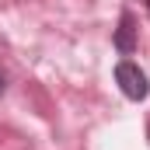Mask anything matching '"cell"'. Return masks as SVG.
Listing matches in <instances>:
<instances>
[{
  "mask_svg": "<svg viewBox=\"0 0 150 150\" xmlns=\"http://www.w3.org/2000/svg\"><path fill=\"white\" fill-rule=\"evenodd\" d=\"M115 84H119V91H122L129 101H143V98L150 94V80H147V74H143L133 59L115 63Z\"/></svg>",
  "mask_w": 150,
  "mask_h": 150,
  "instance_id": "obj_1",
  "label": "cell"
},
{
  "mask_svg": "<svg viewBox=\"0 0 150 150\" xmlns=\"http://www.w3.org/2000/svg\"><path fill=\"white\" fill-rule=\"evenodd\" d=\"M112 45L122 56H133L136 52V18H133V11H122L119 28H115V35H112Z\"/></svg>",
  "mask_w": 150,
  "mask_h": 150,
  "instance_id": "obj_2",
  "label": "cell"
},
{
  "mask_svg": "<svg viewBox=\"0 0 150 150\" xmlns=\"http://www.w3.org/2000/svg\"><path fill=\"white\" fill-rule=\"evenodd\" d=\"M143 7H147V14H150V0H147V4H143Z\"/></svg>",
  "mask_w": 150,
  "mask_h": 150,
  "instance_id": "obj_3",
  "label": "cell"
},
{
  "mask_svg": "<svg viewBox=\"0 0 150 150\" xmlns=\"http://www.w3.org/2000/svg\"><path fill=\"white\" fill-rule=\"evenodd\" d=\"M147 140H150V126H147Z\"/></svg>",
  "mask_w": 150,
  "mask_h": 150,
  "instance_id": "obj_4",
  "label": "cell"
}]
</instances>
